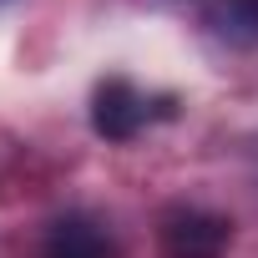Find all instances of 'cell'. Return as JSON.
<instances>
[{
    "instance_id": "cell-2",
    "label": "cell",
    "mask_w": 258,
    "mask_h": 258,
    "mask_svg": "<svg viewBox=\"0 0 258 258\" xmlns=\"http://www.w3.org/2000/svg\"><path fill=\"white\" fill-rule=\"evenodd\" d=\"M157 233H162L167 258H223L228 243H233V223L223 213H213V208H198V203L167 208Z\"/></svg>"
},
{
    "instance_id": "cell-1",
    "label": "cell",
    "mask_w": 258,
    "mask_h": 258,
    "mask_svg": "<svg viewBox=\"0 0 258 258\" xmlns=\"http://www.w3.org/2000/svg\"><path fill=\"white\" fill-rule=\"evenodd\" d=\"M172 106H157L152 91H142L132 76H106L91 96V126L106 142H132L142 126H152V116H167Z\"/></svg>"
},
{
    "instance_id": "cell-4",
    "label": "cell",
    "mask_w": 258,
    "mask_h": 258,
    "mask_svg": "<svg viewBox=\"0 0 258 258\" xmlns=\"http://www.w3.org/2000/svg\"><path fill=\"white\" fill-rule=\"evenodd\" d=\"M203 21L223 46H258V0H208Z\"/></svg>"
},
{
    "instance_id": "cell-3",
    "label": "cell",
    "mask_w": 258,
    "mask_h": 258,
    "mask_svg": "<svg viewBox=\"0 0 258 258\" xmlns=\"http://www.w3.org/2000/svg\"><path fill=\"white\" fill-rule=\"evenodd\" d=\"M46 258H121L116 238L91 213H66L46 228Z\"/></svg>"
}]
</instances>
